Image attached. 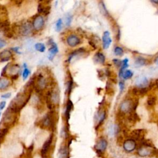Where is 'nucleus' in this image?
<instances>
[{
  "instance_id": "nucleus-1",
  "label": "nucleus",
  "mask_w": 158,
  "mask_h": 158,
  "mask_svg": "<svg viewBox=\"0 0 158 158\" xmlns=\"http://www.w3.org/2000/svg\"><path fill=\"white\" fill-rule=\"evenodd\" d=\"M55 117L53 114V111H51L46 114L41 121V127L46 129L53 130L55 128Z\"/></svg>"
},
{
  "instance_id": "nucleus-2",
  "label": "nucleus",
  "mask_w": 158,
  "mask_h": 158,
  "mask_svg": "<svg viewBox=\"0 0 158 158\" xmlns=\"http://www.w3.org/2000/svg\"><path fill=\"white\" fill-rule=\"evenodd\" d=\"M16 114H17L13 113L8 108L3 115V119L1 122V124L3 125V127L9 128L10 127L12 126L16 120Z\"/></svg>"
},
{
  "instance_id": "nucleus-3",
  "label": "nucleus",
  "mask_w": 158,
  "mask_h": 158,
  "mask_svg": "<svg viewBox=\"0 0 158 158\" xmlns=\"http://www.w3.org/2000/svg\"><path fill=\"white\" fill-rule=\"evenodd\" d=\"M53 140H54V135L53 133H51L50 135V137L48 138V139L46 140L45 142V143H43L42 148L40 151V154L42 158L47 157V154L48 153V152L50 151L51 149L52 142H53Z\"/></svg>"
},
{
  "instance_id": "nucleus-4",
  "label": "nucleus",
  "mask_w": 158,
  "mask_h": 158,
  "mask_svg": "<svg viewBox=\"0 0 158 158\" xmlns=\"http://www.w3.org/2000/svg\"><path fill=\"white\" fill-rule=\"evenodd\" d=\"M108 147V142L104 138L99 139L95 146V149L98 154H102Z\"/></svg>"
},
{
  "instance_id": "nucleus-5",
  "label": "nucleus",
  "mask_w": 158,
  "mask_h": 158,
  "mask_svg": "<svg viewBox=\"0 0 158 158\" xmlns=\"http://www.w3.org/2000/svg\"><path fill=\"white\" fill-rule=\"evenodd\" d=\"M32 26L33 28L35 30H40L43 28L44 25H45V20L42 16L41 15H37L35 16V17L33 19L32 22Z\"/></svg>"
},
{
  "instance_id": "nucleus-6",
  "label": "nucleus",
  "mask_w": 158,
  "mask_h": 158,
  "mask_svg": "<svg viewBox=\"0 0 158 158\" xmlns=\"http://www.w3.org/2000/svg\"><path fill=\"white\" fill-rule=\"evenodd\" d=\"M137 148V143L135 140L132 139H128L125 140L123 143V148L127 153L133 152Z\"/></svg>"
},
{
  "instance_id": "nucleus-7",
  "label": "nucleus",
  "mask_w": 158,
  "mask_h": 158,
  "mask_svg": "<svg viewBox=\"0 0 158 158\" xmlns=\"http://www.w3.org/2000/svg\"><path fill=\"white\" fill-rule=\"evenodd\" d=\"M66 42H67V45L69 46L74 48L80 44L81 40L77 35L72 34V35H70L69 36L67 37Z\"/></svg>"
},
{
  "instance_id": "nucleus-8",
  "label": "nucleus",
  "mask_w": 158,
  "mask_h": 158,
  "mask_svg": "<svg viewBox=\"0 0 158 158\" xmlns=\"http://www.w3.org/2000/svg\"><path fill=\"white\" fill-rule=\"evenodd\" d=\"M33 28L32 24L31 23L27 22L22 24L19 28V32L22 35H28L32 32Z\"/></svg>"
},
{
  "instance_id": "nucleus-9",
  "label": "nucleus",
  "mask_w": 158,
  "mask_h": 158,
  "mask_svg": "<svg viewBox=\"0 0 158 158\" xmlns=\"http://www.w3.org/2000/svg\"><path fill=\"white\" fill-rule=\"evenodd\" d=\"M137 154L140 157H147L153 154V151H152L149 148L140 146L137 151Z\"/></svg>"
},
{
  "instance_id": "nucleus-10",
  "label": "nucleus",
  "mask_w": 158,
  "mask_h": 158,
  "mask_svg": "<svg viewBox=\"0 0 158 158\" xmlns=\"http://www.w3.org/2000/svg\"><path fill=\"white\" fill-rule=\"evenodd\" d=\"M13 57V53L10 50H4L0 52V61L1 62H7L11 60Z\"/></svg>"
},
{
  "instance_id": "nucleus-11",
  "label": "nucleus",
  "mask_w": 158,
  "mask_h": 158,
  "mask_svg": "<svg viewBox=\"0 0 158 158\" xmlns=\"http://www.w3.org/2000/svg\"><path fill=\"white\" fill-rule=\"evenodd\" d=\"M69 146L67 145L62 146L58 151L57 157L58 158H70L69 156Z\"/></svg>"
},
{
  "instance_id": "nucleus-12",
  "label": "nucleus",
  "mask_w": 158,
  "mask_h": 158,
  "mask_svg": "<svg viewBox=\"0 0 158 158\" xmlns=\"http://www.w3.org/2000/svg\"><path fill=\"white\" fill-rule=\"evenodd\" d=\"M145 130L143 129H138L133 130L131 133V137L132 138V140H139L142 141L144 140V136H145Z\"/></svg>"
},
{
  "instance_id": "nucleus-13",
  "label": "nucleus",
  "mask_w": 158,
  "mask_h": 158,
  "mask_svg": "<svg viewBox=\"0 0 158 158\" xmlns=\"http://www.w3.org/2000/svg\"><path fill=\"white\" fill-rule=\"evenodd\" d=\"M103 42L104 49L105 50L108 49L109 47L111 42H112V40H111L110 37V34L109 32L106 31L104 32L103 36Z\"/></svg>"
},
{
  "instance_id": "nucleus-14",
  "label": "nucleus",
  "mask_w": 158,
  "mask_h": 158,
  "mask_svg": "<svg viewBox=\"0 0 158 158\" xmlns=\"http://www.w3.org/2000/svg\"><path fill=\"white\" fill-rule=\"evenodd\" d=\"M51 48L49 50V56L48 58L49 60L52 61V59H53L54 57L56 56V55L58 52V47L57 45L53 42H51Z\"/></svg>"
},
{
  "instance_id": "nucleus-15",
  "label": "nucleus",
  "mask_w": 158,
  "mask_h": 158,
  "mask_svg": "<svg viewBox=\"0 0 158 158\" xmlns=\"http://www.w3.org/2000/svg\"><path fill=\"white\" fill-rule=\"evenodd\" d=\"M11 85V81L4 77L0 78V90H4L7 89Z\"/></svg>"
},
{
  "instance_id": "nucleus-16",
  "label": "nucleus",
  "mask_w": 158,
  "mask_h": 158,
  "mask_svg": "<svg viewBox=\"0 0 158 158\" xmlns=\"http://www.w3.org/2000/svg\"><path fill=\"white\" fill-rule=\"evenodd\" d=\"M72 108H73V103L71 100L68 99L66 103V108L65 111V117L67 123L70 119V114H71V112L72 110Z\"/></svg>"
},
{
  "instance_id": "nucleus-17",
  "label": "nucleus",
  "mask_w": 158,
  "mask_h": 158,
  "mask_svg": "<svg viewBox=\"0 0 158 158\" xmlns=\"http://www.w3.org/2000/svg\"><path fill=\"white\" fill-rule=\"evenodd\" d=\"M148 85V80L146 77H142L138 78L136 81V85L138 88H145Z\"/></svg>"
},
{
  "instance_id": "nucleus-18",
  "label": "nucleus",
  "mask_w": 158,
  "mask_h": 158,
  "mask_svg": "<svg viewBox=\"0 0 158 158\" xmlns=\"http://www.w3.org/2000/svg\"><path fill=\"white\" fill-rule=\"evenodd\" d=\"M85 52V50L84 48H79V49H77L75 51H73L72 53L70 54L69 56V58H68V60L67 61L68 62H71L72 58L76 56H77L79 55H80V54H84V52Z\"/></svg>"
},
{
  "instance_id": "nucleus-19",
  "label": "nucleus",
  "mask_w": 158,
  "mask_h": 158,
  "mask_svg": "<svg viewBox=\"0 0 158 158\" xmlns=\"http://www.w3.org/2000/svg\"><path fill=\"white\" fill-rule=\"evenodd\" d=\"M94 60L97 63H100L103 64L105 62V56L101 52H98L97 53H96L94 57Z\"/></svg>"
},
{
  "instance_id": "nucleus-20",
  "label": "nucleus",
  "mask_w": 158,
  "mask_h": 158,
  "mask_svg": "<svg viewBox=\"0 0 158 158\" xmlns=\"http://www.w3.org/2000/svg\"><path fill=\"white\" fill-rule=\"evenodd\" d=\"M133 75V73L130 70H127V71H120L119 72V76L120 77H122L124 79H130Z\"/></svg>"
},
{
  "instance_id": "nucleus-21",
  "label": "nucleus",
  "mask_w": 158,
  "mask_h": 158,
  "mask_svg": "<svg viewBox=\"0 0 158 158\" xmlns=\"http://www.w3.org/2000/svg\"><path fill=\"white\" fill-rule=\"evenodd\" d=\"M105 118H106V113H105L104 111H102V112L99 113V114L97 116L98 124H97L96 128H98V127H99L102 124V123L104 120Z\"/></svg>"
},
{
  "instance_id": "nucleus-22",
  "label": "nucleus",
  "mask_w": 158,
  "mask_h": 158,
  "mask_svg": "<svg viewBox=\"0 0 158 158\" xmlns=\"http://www.w3.org/2000/svg\"><path fill=\"white\" fill-rule=\"evenodd\" d=\"M8 132H9L8 128H6V127L0 128V145H1L2 140L6 137V135Z\"/></svg>"
},
{
  "instance_id": "nucleus-23",
  "label": "nucleus",
  "mask_w": 158,
  "mask_h": 158,
  "mask_svg": "<svg viewBox=\"0 0 158 158\" xmlns=\"http://www.w3.org/2000/svg\"><path fill=\"white\" fill-rule=\"evenodd\" d=\"M35 48L37 51L40 52H43L45 51L46 46L43 43H36L35 45Z\"/></svg>"
},
{
  "instance_id": "nucleus-24",
  "label": "nucleus",
  "mask_w": 158,
  "mask_h": 158,
  "mask_svg": "<svg viewBox=\"0 0 158 158\" xmlns=\"http://www.w3.org/2000/svg\"><path fill=\"white\" fill-rule=\"evenodd\" d=\"M145 64V60L143 59V58L140 57L138 59H137L135 62V66L137 67H142L143 65Z\"/></svg>"
},
{
  "instance_id": "nucleus-25",
  "label": "nucleus",
  "mask_w": 158,
  "mask_h": 158,
  "mask_svg": "<svg viewBox=\"0 0 158 158\" xmlns=\"http://www.w3.org/2000/svg\"><path fill=\"white\" fill-rule=\"evenodd\" d=\"M73 84H74V82H73L72 79H71L69 81H67V92L68 95L71 94V93L72 90Z\"/></svg>"
},
{
  "instance_id": "nucleus-26",
  "label": "nucleus",
  "mask_w": 158,
  "mask_h": 158,
  "mask_svg": "<svg viewBox=\"0 0 158 158\" xmlns=\"http://www.w3.org/2000/svg\"><path fill=\"white\" fill-rule=\"evenodd\" d=\"M156 98L155 96H150L148 98L147 100V104L149 106H153L156 104Z\"/></svg>"
},
{
  "instance_id": "nucleus-27",
  "label": "nucleus",
  "mask_w": 158,
  "mask_h": 158,
  "mask_svg": "<svg viewBox=\"0 0 158 158\" xmlns=\"http://www.w3.org/2000/svg\"><path fill=\"white\" fill-rule=\"evenodd\" d=\"M62 28V21L61 19H59L56 22V30L57 32H60Z\"/></svg>"
},
{
  "instance_id": "nucleus-28",
  "label": "nucleus",
  "mask_w": 158,
  "mask_h": 158,
  "mask_svg": "<svg viewBox=\"0 0 158 158\" xmlns=\"http://www.w3.org/2000/svg\"><path fill=\"white\" fill-rule=\"evenodd\" d=\"M99 8H100L101 12L104 16H107V15H108V11H107V9H106V7H105L104 4L103 2H101L100 4H99Z\"/></svg>"
},
{
  "instance_id": "nucleus-29",
  "label": "nucleus",
  "mask_w": 158,
  "mask_h": 158,
  "mask_svg": "<svg viewBox=\"0 0 158 158\" xmlns=\"http://www.w3.org/2000/svg\"><path fill=\"white\" fill-rule=\"evenodd\" d=\"M30 74V71H29V69L26 67V68H24V71H23L22 72V78L23 79H24V80H26L28 77L29 76V74Z\"/></svg>"
},
{
  "instance_id": "nucleus-30",
  "label": "nucleus",
  "mask_w": 158,
  "mask_h": 158,
  "mask_svg": "<svg viewBox=\"0 0 158 158\" xmlns=\"http://www.w3.org/2000/svg\"><path fill=\"white\" fill-rule=\"evenodd\" d=\"M114 53L118 56H122L123 53H124V51L120 47H116L114 50Z\"/></svg>"
},
{
  "instance_id": "nucleus-31",
  "label": "nucleus",
  "mask_w": 158,
  "mask_h": 158,
  "mask_svg": "<svg viewBox=\"0 0 158 158\" xmlns=\"http://www.w3.org/2000/svg\"><path fill=\"white\" fill-rule=\"evenodd\" d=\"M50 10H51V6L49 5H47L46 6H45L44 7V9H43V11L42 14L44 15V16H48L50 13Z\"/></svg>"
},
{
  "instance_id": "nucleus-32",
  "label": "nucleus",
  "mask_w": 158,
  "mask_h": 158,
  "mask_svg": "<svg viewBox=\"0 0 158 158\" xmlns=\"http://www.w3.org/2000/svg\"><path fill=\"white\" fill-rule=\"evenodd\" d=\"M128 60L127 59H125L122 62V65H121L122 67L120 71H124L125 69L128 67Z\"/></svg>"
},
{
  "instance_id": "nucleus-33",
  "label": "nucleus",
  "mask_w": 158,
  "mask_h": 158,
  "mask_svg": "<svg viewBox=\"0 0 158 158\" xmlns=\"http://www.w3.org/2000/svg\"><path fill=\"white\" fill-rule=\"evenodd\" d=\"M45 6L44 4H43L42 3H39L38 5V8H37V11L38 13L39 14H42L43 11V9H44Z\"/></svg>"
},
{
  "instance_id": "nucleus-34",
  "label": "nucleus",
  "mask_w": 158,
  "mask_h": 158,
  "mask_svg": "<svg viewBox=\"0 0 158 158\" xmlns=\"http://www.w3.org/2000/svg\"><path fill=\"white\" fill-rule=\"evenodd\" d=\"M72 22V16H67L66 18V24L67 26H70Z\"/></svg>"
},
{
  "instance_id": "nucleus-35",
  "label": "nucleus",
  "mask_w": 158,
  "mask_h": 158,
  "mask_svg": "<svg viewBox=\"0 0 158 158\" xmlns=\"http://www.w3.org/2000/svg\"><path fill=\"white\" fill-rule=\"evenodd\" d=\"M9 64H7V65L6 66H4V67L3 69L2 72H1V75L3 76H3H4V75H5L6 74V72H7V71H8V67H9Z\"/></svg>"
},
{
  "instance_id": "nucleus-36",
  "label": "nucleus",
  "mask_w": 158,
  "mask_h": 158,
  "mask_svg": "<svg viewBox=\"0 0 158 158\" xmlns=\"http://www.w3.org/2000/svg\"><path fill=\"white\" fill-rule=\"evenodd\" d=\"M6 45V42L4 41V40L0 39V49H1L3 47H4Z\"/></svg>"
},
{
  "instance_id": "nucleus-37",
  "label": "nucleus",
  "mask_w": 158,
  "mask_h": 158,
  "mask_svg": "<svg viewBox=\"0 0 158 158\" xmlns=\"http://www.w3.org/2000/svg\"><path fill=\"white\" fill-rule=\"evenodd\" d=\"M113 62L115 64V65L117 66H120L122 65V62L120 61H119V60L115 59L113 60Z\"/></svg>"
},
{
  "instance_id": "nucleus-38",
  "label": "nucleus",
  "mask_w": 158,
  "mask_h": 158,
  "mask_svg": "<svg viewBox=\"0 0 158 158\" xmlns=\"http://www.w3.org/2000/svg\"><path fill=\"white\" fill-rule=\"evenodd\" d=\"M11 96V93H6V94H4V95H1V97L2 98H4V99H8V98H9Z\"/></svg>"
},
{
  "instance_id": "nucleus-39",
  "label": "nucleus",
  "mask_w": 158,
  "mask_h": 158,
  "mask_svg": "<svg viewBox=\"0 0 158 158\" xmlns=\"http://www.w3.org/2000/svg\"><path fill=\"white\" fill-rule=\"evenodd\" d=\"M119 85L120 87V90L122 92L124 89V82H122V81H120L119 84Z\"/></svg>"
},
{
  "instance_id": "nucleus-40",
  "label": "nucleus",
  "mask_w": 158,
  "mask_h": 158,
  "mask_svg": "<svg viewBox=\"0 0 158 158\" xmlns=\"http://www.w3.org/2000/svg\"><path fill=\"white\" fill-rule=\"evenodd\" d=\"M6 106V102L2 101L0 103V110H3Z\"/></svg>"
},
{
  "instance_id": "nucleus-41",
  "label": "nucleus",
  "mask_w": 158,
  "mask_h": 158,
  "mask_svg": "<svg viewBox=\"0 0 158 158\" xmlns=\"http://www.w3.org/2000/svg\"><path fill=\"white\" fill-rule=\"evenodd\" d=\"M11 50H13V51L16 52V53L21 54V52H19V47H15V48H11Z\"/></svg>"
},
{
  "instance_id": "nucleus-42",
  "label": "nucleus",
  "mask_w": 158,
  "mask_h": 158,
  "mask_svg": "<svg viewBox=\"0 0 158 158\" xmlns=\"http://www.w3.org/2000/svg\"><path fill=\"white\" fill-rule=\"evenodd\" d=\"M14 3H16V4H18L19 6H20L23 3V1H16Z\"/></svg>"
},
{
  "instance_id": "nucleus-43",
  "label": "nucleus",
  "mask_w": 158,
  "mask_h": 158,
  "mask_svg": "<svg viewBox=\"0 0 158 158\" xmlns=\"http://www.w3.org/2000/svg\"><path fill=\"white\" fill-rule=\"evenodd\" d=\"M156 63L157 65L158 66V57H157V59H156Z\"/></svg>"
},
{
  "instance_id": "nucleus-44",
  "label": "nucleus",
  "mask_w": 158,
  "mask_h": 158,
  "mask_svg": "<svg viewBox=\"0 0 158 158\" xmlns=\"http://www.w3.org/2000/svg\"><path fill=\"white\" fill-rule=\"evenodd\" d=\"M152 2H153V3H157V4H158V1H152Z\"/></svg>"
},
{
  "instance_id": "nucleus-45",
  "label": "nucleus",
  "mask_w": 158,
  "mask_h": 158,
  "mask_svg": "<svg viewBox=\"0 0 158 158\" xmlns=\"http://www.w3.org/2000/svg\"><path fill=\"white\" fill-rule=\"evenodd\" d=\"M1 113H0V116H1Z\"/></svg>"
},
{
  "instance_id": "nucleus-46",
  "label": "nucleus",
  "mask_w": 158,
  "mask_h": 158,
  "mask_svg": "<svg viewBox=\"0 0 158 158\" xmlns=\"http://www.w3.org/2000/svg\"><path fill=\"white\" fill-rule=\"evenodd\" d=\"M43 158H47V157H43Z\"/></svg>"
}]
</instances>
